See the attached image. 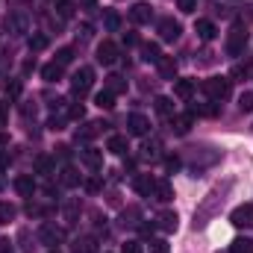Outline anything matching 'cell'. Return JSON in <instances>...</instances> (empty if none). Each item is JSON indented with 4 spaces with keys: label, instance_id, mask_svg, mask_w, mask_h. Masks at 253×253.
<instances>
[{
    "label": "cell",
    "instance_id": "cell-1",
    "mask_svg": "<svg viewBox=\"0 0 253 253\" xmlns=\"http://www.w3.org/2000/svg\"><path fill=\"white\" fill-rule=\"evenodd\" d=\"M203 91L212 100H224L230 94V80L227 77H209V80H203Z\"/></svg>",
    "mask_w": 253,
    "mask_h": 253
},
{
    "label": "cell",
    "instance_id": "cell-2",
    "mask_svg": "<svg viewBox=\"0 0 253 253\" xmlns=\"http://www.w3.org/2000/svg\"><path fill=\"white\" fill-rule=\"evenodd\" d=\"M245 44H248V33H245L242 24H236L230 30V36H227V53L230 56H239V53H245Z\"/></svg>",
    "mask_w": 253,
    "mask_h": 253
},
{
    "label": "cell",
    "instance_id": "cell-3",
    "mask_svg": "<svg viewBox=\"0 0 253 253\" xmlns=\"http://www.w3.org/2000/svg\"><path fill=\"white\" fill-rule=\"evenodd\" d=\"M91 83H94V71H91V68H80V71L74 74V80H71V91H74L77 97H83V94H88Z\"/></svg>",
    "mask_w": 253,
    "mask_h": 253
},
{
    "label": "cell",
    "instance_id": "cell-4",
    "mask_svg": "<svg viewBox=\"0 0 253 253\" xmlns=\"http://www.w3.org/2000/svg\"><path fill=\"white\" fill-rule=\"evenodd\" d=\"M230 221H233L236 227H253V203H242V206H236L233 215H230Z\"/></svg>",
    "mask_w": 253,
    "mask_h": 253
},
{
    "label": "cell",
    "instance_id": "cell-5",
    "mask_svg": "<svg viewBox=\"0 0 253 253\" xmlns=\"http://www.w3.org/2000/svg\"><path fill=\"white\" fill-rule=\"evenodd\" d=\"M97 62L100 65H115L118 62V44H115V42H100V44H97Z\"/></svg>",
    "mask_w": 253,
    "mask_h": 253
},
{
    "label": "cell",
    "instance_id": "cell-6",
    "mask_svg": "<svg viewBox=\"0 0 253 253\" xmlns=\"http://www.w3.org/2000/svg\"><path fill=\"white\" fill-rule=\"evenodd\" d=\"M132 189L138 191L141 197H153V189H156V180H153L150 174H138V177L132 180Z\"/></svg>",
    "mask_w": 253,
    "mask_h": 253
},
{
    "label": "cell",
    "instance_id": "cell-7",
    "mask_svg": "<svg viewBox=\"0 0 253 253\" xmlns=\"http://www.w3.org/2000/svg\"><path fill=\"white\" fill-rule=\"evenodd\" d=\"M83 165H85L88 171H100V168H103V153L94 150V147H85V150H83Z\"/></svg>",
    "mask_w": 253,
    "mask_h": 253
},
{
    "label": "cell",
    "instance_id": "cell-8",
    "mask_svg": "<svg viewBox=\"0 0 253 253\" xmlns=\"http://www.w3.org/2000/svg\"><path fill=\"white\" fill-rule=\"evenodd\" d=\"M126 126H129V132H132V135H147V129H150V121H147L144 115L132 112V115L126 118Z\"/></svg>",
    "mask_w": 253,
    "mask_h": 253
},
{
    "label": "cell",
    "instance_id": "cell-9",
    "mask_svg": "<svg viewBox=\"0 0 253 253\" xmlns=\"http://www.w3.org/2000/svg\"><path fill=\"white\" fill-rule=\"evenodd\" d=\"M159 33H162V39H165V42H177L183 30H180V24H177V21L165 18V21H159Z\"/></svg>",
    "mask_w": 253,
    "mask_h": 253
},
{
    "label": "cell",
    "instance_id": "cell-10",
    "mask_svg": "<svg viewBox=\"0 0 253 253\" xmlns=\"http://www.w3.org/2000/svg\"><path fill=\"white\" fill-rule=\"evenodd\" d=\"M191 124H194V115H191V112H186V115H171V129H174L177 135H186L191 129Z\"/></svg>",
    "mask_w": 253,
    "mask_h": 253
},
{
    "label": "cell",
    "instance_id": "cell-11",
    "mask_svg": "<svg viewBox=\"0 0 253 253\" xmlns=\"http://www.w3.org/2000/svg\"><path fill=\"white\" fill-rule=\"evenodd\" d=\"M15 191H18L21 197H33V194H36V180H33L30 174L15 177Z\"/></svg>",
    "mask_w": 253,
    "mask_h": 253
},
{
    "label": "cell",
    "instance_id": "cell-12",
    "mask_svg": "<svg viewBox=\"0 0 253 253\" xmlns=\"http://www.w3.org/2000/svg\"><path fill=\"white\" fill-rule=\"evenodd\" d=\"M177 224H180V218H177V212H159V218H156V227L159 230H165V233H174L177 230Z\"/></svg>",
    "mask_w": 253,
    "mask_h": 253
},
{
    "label": "cell",
    "instance_id": "cell-13",
    "mask_svg": "<svg viewBox=\"0 0 253 253\" xmlns=\"http://www.w3.org/2000/svg\"><path fill=\"white\" fill-rule=\"evenodd\" d=\"M156 68H159V77H162V80H174V77H177V62H174V56H162V59L156 62Z\"/></svg>",
    "mask_w": 253,
    "mask_h": 253
},
{
    "label": "cell",
    "instance_id": "cell-14",
    "mask_svg": "<svg viewBox=\"0 0 253 253\" xmlns=\"http://www.w3.org/2000/svg\"><path fill=\"white\" fill-rule=\"evenodd\" d=\"M129 18H132L135 24H150L153 12H150V6H147V3H135V6H132V12H129Z\"/></svg>",
    "mask_w": 253,
    "mask_h": 253
},
{
    "label": "cell",
    "instance_id": "cell-15",
    "mask_svg": "<svg viewBox=\"0 0 253 253\" xmlns=\"http://www.w3.org/2000/svg\"><path fill=\"white\" fill-rule=\"evenodd\" d=\"M141 156H144V159H150V162H156V159L162 156V144H159V138L144 141V144H141Z\"/></svg>",
    "mask_w": 253,
    "mask_h": 253
},
{
    "label": "cell",
    "instance_id": "cell-16",
    "mask_svg": "<svg viewBox=\"0 0 253 253\" xmlns=\"http://www.w3.org/2000/svg\"><path fill=\"white\" fill-rule=\"evenodd\" d=\"M153 197H156V200H162V203L174 200V186H171L168 180H156V189H153Z\"/></svg>",
    "mask_w": 253,
    "mask_h": 253
},
{
    "label": "cell",
    "instance_id": "cell-17",
    "mask_svg": "<svg viewBox=\"0 0 253 253\" xmlns=\"http://www.w3.org/2000/svg\"><path fill=\"white\" fill-rule=\"evenodd\" d=\"M194 30H197V36H200L203 42H212V39L218 36V30H215V24H212V21H203V18H200V21L194 24Z\"/></svg>",
    "mask_w": 253,
    "mask_h": 253
},
{
    "label": "cell",
    "instance_id": "cell-18",
    "mask_svg": "<svg viewBox=\"0 0 253 253\" xmlns=\"http://www.w3.org/2000/svg\"><path fill=\"white\" fill-rule=\"evenodd\" d=\"M106 150H109V153H115V156H124L126 150H129L126 135H112V138H109V144H106Z\"/></svg>",
    "mask_w": 253,
    "mask_h": 253
},
{
    "label": "cell",
    "instance_id": "cell-19",
    "mask_svg": "<svg viewBox=\"0 0 253 253\" xmlns=\"http://www.w3.org/2000/svg\"><path fill=\"white\" fill-rule=\"evenodd\" d=\"M36 171H39V174H56V159L47 156V153H42V156L36 159Z\"/></svg>",
    "mask_w": 253,
    "mask_h": 253
},
{
    "label": "cell",
    "instance_id": "cell-20",
    "mask_svg": "<svg viewBox=\"0 0 253 253\" xmlns=\"http://www.w3.org/2000/svg\"><path fill=\"white\" fill-rule=\"evenodd\" d=\"M39 239H42L44 245H56V242L62 239V233H59L56 227H50V224H44V227H42V233H39Z\"/></svg>",
    "mask_w": 253,
    "mask_h": 253
},
{
    "label": "cell",
    "instance_id": "cell-21",
    "mask_svg": "<svg viewBox=\"0 0 253 253\" xmlns=\"http://www.w3.org/2000/svg\"><path fill=\"white\" fill-rule=\"evenodd\" d=\"M174 94H177L180 100H189L191 94H194V83H191V80H177V85H174Z\"/></svg>",
    "mask_w": 253,
    "mask_h": 253
},
{
    "label": "cell",
    "instance_id": "cell-22",
    "mask_svg": "<svg viewBox=\"0 0 253 253\" xmlns=\"http://www.w3.org/2000/svg\"><path fill=\"white\" fill-rule=\"evenodd\" d=\"M42 77H44V83H56L59 77H62V65L59 62H50L42 68Z\"/></svg>",
    "mask_w": 253,
    "mask_h": 253
},
{
    "label": "cell",
    "instance_id": "cell-23",
    "mask_svg": "<svg viewBox=\"0 0 253 253\" xmlns=\"http://www.w3.org/2000/svg\"><path fill=\"white\" fill-rule=\"evenodd\" d=\"M106 91H112V94H121V91H126V83H124V77H118V74H112V77H106Z\"/></svg>",
    "mask_w": 253,
    "mask_h": 253
},
{
    "label": "cell",
    "instance_id": "cell-24",
    "mask_svg": "<svg viewBox=\"0 0 253 253\" xmlns=\"http://www.w3.org/2000/svg\"><path fill=\"white\" fill-rule=\"evenodd\" d=\"M94 103H97L100 109H112V106H115V94L103 88V91H97V94H94Z\"/></svg>",
    "mask_w": 253,
    "mask_h": 253
},
{
    "label": "cell",
    "instance_id": "cell-25",
    "mask_svg": "<svg viewBox=\"0 0 253 253\" xmlns=\"http://www.w3.org/2000/svg\"><path fill=\"white\" fill-rule=\"evenodd\" d=\"M156 112L165 115V118H171L174 115V100L171 97H156Z\"/></svg>",
    "mask_w": 253,
    "mask_h": 253
},
{
    "label": "cell",
    "instance_id": "cell-26",
    "mask_svg": "<svg viewBox=\"0 0 253 253\" xmlns=\"http://www.w3.org/2000/svg\"><path fill=\"white\" fill-rule=\"evenodd\" d=\"M141 53H144V62H159V59H162V53H159V44H144V47H141Z\"/></svg>",
    "mask_w": 253,
    "mask_h": 253
},
{
    "label": "cell",
    "instance_id": "cell-27",
    "mask_svg": "<svg viewBox=\"0 0 253 253\" xmlns=\"http://www.w3.org/2000/svg\"><path fill=\"white\" fill-rule=\"evenodd\" d=\"M97 129H100V124H85L77 132V141H91V138L97 135Z\"/></svg>",
    "mask_w": 253,
    "mask_h": 253
},
{
    "label": "cell",
    "instance_id": "cell-28",
    "mask_svg": "<svg viewBox=\"0 0 253 253\" xmlns=\"http://www.w3.org/2000/svg\"><path fill=\"white\" fill-rule=\"evenodd\" d=\"M230 253H253V242L251 239H236L230 245Z\"/></svg>",
    "mask_w": 253,
    "mask_h": 253
},
{
    "label": "cell",
    "instance_id": "cell-29",
    "mask_svg": "<svg viewBox=\"0 0 253 253\" xmlns=\"http://www.w3.org/2000/svg\"><path fill=\"white\" fill-rule=\"evenodd\" d=\"M6 30H15V33H24V30H27V18H24V15H12V18L6 21Z\"/></svg>",
    "mask_w": 253,
    "mask_h": 253
},
{
    "label": "cell",
    "instance_id": "cell-30",
    "mask_svg": "<svg viewBox=\"0 0 253 253\" xmlns=\"http://www.w3.org/2000/svg\"><path fill=\"white\" fill-rule=\"evenodd\" d=\"M3 94L6 97H21V80H6V85H3Z\"/></svg>",
    "mask_w": 253,
    "mask_h": 253
},
{
    "label": "cell",
    "instance_id": "cell-31",
    "mask_svg": "<svg viewBox=\"0 0 253 253\" xmlns=\"http://www.w3.org/2000/svg\"><path fill=\"white\" fill-rule=\"evenodd\" d=\"M77 218H80V203H77V200H65V221L74 224Z\"/></svg>",
    "mask_w": 253,
    "mask_h": 253
},
{
    "label": "cell",
    "instance_id": "cell-32",
    "mask_svg": "<svg viewBox=\"0 0 253 253\" xmlns=\"http://www.w3.org/2000/svg\"><path fill=\"white\" fill-rule=\"evenodd\" d=\"M15 215H18V209L12 203H0V224H9Z\"/></svg>",
    "mask_w": 253,
    "mask_h": 253
},
{
    "label": "cell",
    "instance_id": "cell-33",
    "mask_svg": "<svg viewBox=\"0 0 253 253\" xmlns=\"http://www.w3.org/2000/svg\"><path fill=\"white\" fill-rule=\"evenodd\" d=\"M103 24H106V30H109V33H115V30L121 27V15H118V12H106Z\"/></svg>",
    "mask_w": 253,
    "mask_h": 253
},
{
    "label": "cell",
    "instance_id": "cell-34",
    "mask_svg": "<svg viewBox=\"0 0 253 253\" xmlns=\"http://www.w3.org/2000/svg\"><path fill=\"white\" fill-rule=\"evenodd\" d=\"M56 12H59V18H71L74 15V3L71 0H59L56 3Z\"/></svg>",
    "mask_w": 253,
    "mask_h": 253
},
{
    "label": "cell",
    "instance_id": "cell-35",
    "mask_svg": "<svg viewBox=\"0 0 253 253\" xmlns=\"http://www.w3.org/2000/svg\"><path fill=\"white\" fill-rule=\"evenodd\" d=\"M56 62L62 65H68V62H74V50H71V47H62V50H56Z\"/></svg>",
    "mask_w": 253,
    "mask_h": 253
},
{
    "label": "cell",
    "instance_id": "cell-36",
    "mask_svg": "<svg viewBox=\"0 0 253 253\" xmlns=\"http://www.w3.org/2000/svg\"><path fill=\"white\" fill-rule=\"evenodd\" d=\"M62 183L65 186H77V183H80V177H77L74 168H62Z\"/></svg>",
    "mask_w": 253,
    "mask_h": 253
},
{
    "label": "cell",
    "instance_id": "cell-37",
    "mask_svg": "<svg viewBox=\"0 0 253 253\" xmlns=\"http://www.w3.org/2000/svg\"><path fill=\"white\" fill-rule=\"evenodd\" d=\"M47 47V36H30V50H44Z\"/></svg>",
    "mask_w": 253,
    "mask_h": 253
},
{
    "label": "cell",
    "instance_id": "cell-38",
    "mask_svg": "<svg viewBox=\"0 0 253 253\" xmlns=\"http://www.w3.org/2000/svg\"><path fill=\"white\" fill-rule=\"evenodd\" d=\"M68 118H71V121H83V118H85V109H83L80 103H74V106H68Z\"/></svg>",
    "mask_w": 253,
    "mask_h": 253
},
{
    "label": "cell",
    "instance_id": "cell-39",
    "mask_svg": "<svg viewBox=\"0 0 253 253\" xmlns=\"http://www.w3.org/2000/svg\"><path fill=\"white\" fill-rule=\"evenodd\" d=\"M239 109H242V112H251L253 109V91H245V94L239 97Z\"/></svg>",
    "mask_w": 253,
    "mask_h": 253
},
{
    "label": "cell",
    "instance_id": "cell-40",
    "mask_svg": "<svg viewBox=\"0 0 253 253\" xmlns=\"http://www.w3.org/2000/svg\"><path fill=\"white\" fill-rule=\"evenodd\" d=\"M150 253H171V248H168L165 239H153L150 242Z\"/></svg>",
    "mask_w": 253,
    "mask_h": 253
},
{
    "label": "cell",
    "instance_id": "cell-41",
    "mask_svg": "<svg viewBox=\"0 0 253 253\" xmlns=\"http://www.w3.org/2000/svg\"><path fill=\"white\" fill-rule=\"evenodd\" d=\"M191 115H218V106H191Z\"/></svg>",
    "mask_w": 253,
    "mask_h": 253
},
{
    "label": "cell",
    "instance_id": "cell-42",
    "mask_svg": "<svg viewBox=\"0 0 253 253\" xmlns=\"http://www.w3.org/2000/svg\"><path fill=\"white\" fill-rule=\"evenodd\" d=\"M74 253H94V242H88V239L85 242H77L74 245Z\"/></svg>",
    "mask_w": 253,
    "mask_h": 253
},
{
    "label": "cell",
    "instance_id": "cell-43",
    "mask_svg": "<svg viewBox=\"0 0 253 253\" xmlns=\"http://www.w3.org/2000/svg\"><path fill=\"white\" fill-rule=\"evenodd\" d=\"M177 6H180V12H194L197 0H177Z\"/></svg>",
    "mask_w": 253,
    "mask_h": 253
},
{
    "label": "cell",
    "instance_id": "cell-44",
    "mask_svg": "<svg viewBox=\"0 0 253 253\" xmlns=\"http://www.w3.org/2000/svg\"><path fill=\"white\" fill-rule=\"evenodd\" d=\"M85 191H91V194H94V191H100V180H97V177L85 180Z\"/></svg>",
    "mask_w": 253,
    "mask_h": 253
},
{
    "label": "cell",
    "instance_id": "cell-45",
    "mask_svg": "<svg viewBox=\"0 0 253 253\" xmlns=\"http://www.w3.org/2000/svg\"><path fill=\"white\" fill-rule=\"evenodd\" d=\"M121 253H141V245H138V242H126Z\"/></svg>",
    "mask_w": 253,
    "mask_h": 253
},
{
    "label": "cell",
    "instance_id": "cell-46",
    "mask_svg": "<svg viewBox=\"0 0 253 253\" xmlns=\"http://www.w3.org/2000/svg\"><path fill=\"white\" fill-rule=\"evenodd\" d=\"M165 168H168V171H177V168H180V159H177V156H168V159H165Z\"/></svg>",
    "mask_w": 253,
    "mask_h": 253
},
{
    "label": "cell",
    "instance_id": "cell-47",
    "mask_svg": "<svg viewBox=\"0 0 253 253\" xmlns=\"http://www.w3.org/2000/svg\"><path fill=\"white\" fill-rule=\"evenodd\" d=\"M0 253H15V248H12L9 239H0Z\"/></svg>",
    "mask_w": 253,
    "mask_h": 253
},
{
    "label": "cell",
    "instance_id": "cell-48",
    "mask_svg": "<svg viewBox=\"0 0 253 253\" xmlns=\"http://www.w3.org/2000/svg\"><path fill=\"white\" fill-rule=\"evenodd\" d=\"M124 42H126V47H129V44H138V36H135V33H126Z\"/></svg>",
    "mask_w": 253,
    "mask_h": 253
},
{
    "label": "cell",
    "instance_id": "cell-49",
    "mask_svg": "<svg viewBox=\"0 0 253 253\" xmlns=\"http://www.w3.org/2000/svg\"><path fill=\"white\" fill-rule=\"evenodd\" d=\"M0 168H9V153L6 150H0Z\"/></svg>",
    "mask_w": 253,
    "mask_h": 253
},
{
    "label": "cell",
    "instance_id": "cell-50",
    "mask_svg": "<svg viewBox=\"0 0 253 253\" xmlns=\"http://www.w3.org/2000/svg\"><path fill=\"white\" fill-rule=\"evenodd\" d=\"M0 126H6V103L0 100Z\"/></svg>",
    "mask_w": 253,
    "mask_h": 253
},
{
    "label": "cell",
    "instance_id": "cell-51",
    "mask_svg": "<svg viewBox=\"0 0 253 253\" xmlns=\"http://www.w3.org/2000/svg\"><path fill=\"white\" fill-rule=\"evenodd\" d=\"M153 227H156V224H144V227H141V236H153Z\"/></svg>",
    "mask_w": 253,
    "mask_h": 253
},
{
    "label": "cell",
    "instance_id": "cell-52",
    "mask_svg": "<svg viewBox=\"0 0 253 253\" xmlns=\"http://www.w3.org/2000/svg\"><path fill=\"white\" fill-rule=\"evenodd\" d=\"M80 6H83V9H94V6H97V0H80Z\"/></svg>",
    "mask_w": 253,
    "mask_h": 253
},
{
    "label": "cell",
    "instance_id": "cell-53",
    "mask_svg": "<svg viewBox=\"0 0 253 253\" xmlns=\"http://www.w3.org/2000/svg\"><path fill=\"white\" fill-rule=\"evenodd\" d=\"M0 191H3V177H0Z\"/></svg>",
    "mask_w": 253,
    "mask_h": 253
},
{
    "label": "cell",
    "instance_id": "cell-54",
    "mask_svg": "<svg viewBox=\"0 0 253 253\" xmlns=\"http://www.w3.org/2000/svg\"><path fill=\"white\" fill-rule=\"evenodd\" d=\"M50 253H59V251H50Z\"/></svg>",
    "mask_w": 253,
    "mask_h": 253
}]
</instances>
